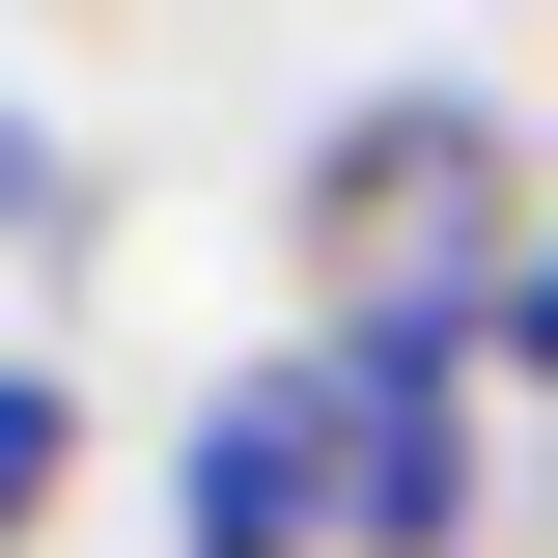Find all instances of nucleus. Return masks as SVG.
<instances>
[{"label":"nucleus","instance_id":"nucleus-3","mask_svg":"<svg viewBox=\"0 0 558 558\" xmlns=\"http://www.w3.org/2000/svg\"><path fill=\"white\" fill-rule=\"evenodd\" d=\"M168 558H336V336H252L168 447Z\"/></svg>","mask_w":558,"mask_h":558},{"label":"nucleus","instance_id":"nucleus-2","mask_svg":"<svg viewBox=\"0 0 558 558\" xmlns=\"http://www.w3.org/2000/svg\"><path fill=\"white\" fill-rule=\"evenodd\" d=\"M475 531H502V336L475 307L336 336V558H475Z\"/></svg>","mask_w":558,"mask_h":558},{"label":"nucleus","instance_id":"nucleus-1","mask_svg":"<svg viewBox=\"0 0 558 558\" xmlns=\"http://www.w3.org/2000/svg\"><path fill=\"white\" fill-rule=\"evenodd\" d=\"M558 223V140H502L475 84H363L307 168H279V252H307V336H391V307H502V252Z\"/></svg>","mask_w":558,"mask_h":558},{"label":"nucleus","instance_id":"nucleus-6","mask_svg":"<svg viewBox=\"0 0 558 558\" xmlns=\"http://www.w3.org/2000/svg\"><path fill=\"white\" fill-rule=\"evenodd\" d=\"M475 336H502V418H558V223L502 252V307H475Z\"/></svg>","mask_w":558,"mask_h":558},{"label":"nucleus","instance_id":"nucleus-4","mask_svg":"<svg viewBox=\"0 0 558 558\" xmlns=\"http://www.w3.org/2000/svg\"><path fill=\"white\" fill-rule=\"evenodd\" d=\"M84 252H112V168H84V140L0 84V279H84Z\"/></svg>","mask_w":558,"mask_h":558},{"label":"nucleus","instance_id":"nucleus-5","mask_svg":"<svg viewBox=\"0 0 558 558\" xmlns=\"http://www.w3.org/2000/svg\"><path fill=\"white\" fill-rule=\"evenodd\" d=\"M57 502H84V363H57V336H0V558L57 531Z\"/></svg>","mask_w":558,"mask_h":558}]
</instances>
